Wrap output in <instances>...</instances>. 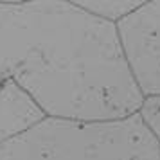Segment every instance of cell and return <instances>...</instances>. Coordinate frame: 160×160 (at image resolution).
Listing matches in <instances>:
<instances>
[{"instance_id":"4","label":"cell","mask_w":160,"mask_h":160,"mask_svg":"<svg viewBox=\"0 0 160 160\" xmlns=\"http://www.w3.org/2000/svg\"><path fill=\"white\" fill-rule=\"evenodd\" d=\"M38 102L13 79L0 88V146L23 135L45 119Z\"/></svg>"},{"instance_id":"6","label":"cell","mask_w":160,"mask_h":160,"mask_svg":"<svg viewBox=\"0 0 160 160\" xmlns=\"http://www.w3.org/2000/svg\"><path fill=\"white\" fill-rule=\"evenodd\" d=\"M137 113L142 119L144 126L149 130V133L160 142V94L146 95Z\"/></svg>"},{"instance_id":"5","label":"cell","mask_w":160,"mask_h":160,"mask_svg":"<svg viewBox=\"0 0 160 160\" xmlns=\"http://www.w3.org/2000/svg\"><path fill=\"white\" fill-rule=\"evenodd\" d=\"M81 9H87L97 16L117 22L122 16L130 15L131 11L148 4L149 0H67Z\"/></svg>"},{"instance_id":"1","label":"cell","mask_w":160,"mask_h":160,"mask_svg":"<svg viewBox=\"0 0 160 160\" xmlns=\"http://www.w3.org/2000/svg\"><path fill=\"white\" fill-rule=\"evenodd\" d=\"M0 76L58 119L117 121L144 99L115 22L67 0L0 4Z\"/></svg>"},{"instance_id":"7","label":"cell","mask_w":160,"mask_h":160,"mask_svg":"<svg viewBox=\"0 0 160 160\" xmlns=\"http://www.w3.org/2000/svg\"><path fill=\"white\" fill-rule=\"evenodd\" d=\"M31 0H0V4H6V6H18V4H25Z\"/></svg>"},{"instance_id":"2","label":"cell","mask_w":160,"mask_h":160,"mask_svg":"<svg viewBox=\"0 0 160 160\" xmlns=\"http://www.w3.org/2000/svg\"><path fill=\"white\" fill-rule=\"evenodd\" d=\"M0 160H160V142L138 113L117 121L45 117L0 146Z\"/></svg>"},{"instance_id":"8","label":"cell","mask_w":160,"mask_h":160,"mask_svg":"<svg viewBox=\"0 0 160 160\" xmlns=\"http://www.w3.org/2000/svg\"><path fill=\"white\" fill-rule=\"evenodd\" d=\"M2 85H4V78L0 76V88H2Z\"/></svg>"},{"instance_id":"3","label":"cell","mask_w":160,"mask_h":160,"mask_svg":"<svg viewBox=\"0 0 160 160\" xmlns=\"http://www.w3.org/2000/svg\"><path fill=\"white\" fill-rule=\"evenodd\" d=\"M122 54L140 94H160V0L131 11L115 22Z\"/></svg>"}]
</instances>
